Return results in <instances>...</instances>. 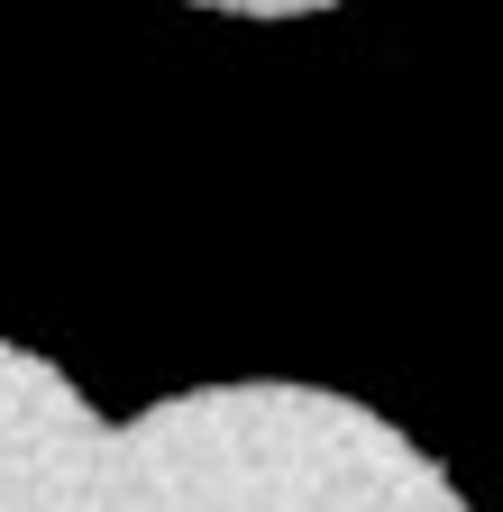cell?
<instances>
[{"instance_id": "obj_1", "label": "cell", "mask_w": 503, "mask_h": 512, "mask_svg": "<svg viewBox=\"0 0 503 512\" xmlns=\"http://www.w3.org/2000/svg\"><path fill=\"white\" fill-rule=\"evenodd\" d=\"M0 512H467L449 467L321 384H193L101 421L0 339Z\"/></svg>"}]
</instances>
